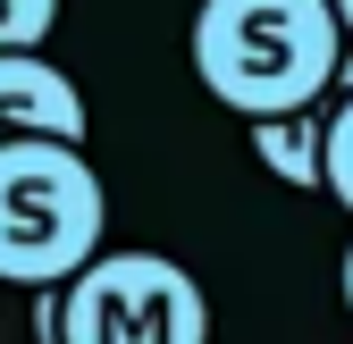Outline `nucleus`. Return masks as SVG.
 <instances>
[{
	"label": "nucleus",
	"mask_w": 353,
	"mask_h": 344,
	"mask_svg": "<svg viewBox=\"0 0 353 344\" xmlns=\"http://www.w3.org/2000/svg\"><path fill=\"white\" fill-rule=\"evenodd\" d=\"M336 277H345V311H353V244H345V269Z\"/></svg>",
	"instance_id": "9d476101"
},
{
	"label": "nucleus",
	"mask_w": 353,
	"mask_h": 344,
	"mask_svg": "<svg viewBox=\"0 0 353 344\" xmlns=\"http://www.w3.org/2000/svg\"><path fill=\"white\" fill-rule=\"evenodd\" d=\"M336 59L345 25L328 17V0H202L194 9V76L236 118L328 101Z\"/></svg>",
	"instance_id": "f257e3e1"
},
{
	"label": "nucleus",
	"mask_w": 353,
	"mask_h": 344,
	"mask_svg": "<svg viewBox=\"0 0 353 344\" xmlns=\"http://www.w3.org/2000/svg\"><path fill=\"white\" fill-rule=\"evenodd\" d=\"M59 344H210V303L168 252H93L59 286Z\"/></svg>",
	"instance_id": "7ed1b4c3"
},
{
	"label": "nucleus",
	"mask_w": 353,
	"mask_h": 344,
	"mask_svg": "<svg viewBox=\"0 0 353 344\" xmlns=\"http://www.w3.org/2000/svg\"><path fill=\"white\" fill-rule=\"evenodd\" d=\"M17 135L84 143V93L42 51H0V143H17Z\"/></svg>",
	"instance_id": "20e7f679"
},
{
	"label": "nucleus",
	"mask_w": 353,
	"mask_h": 344,
	"mask_svg": "<svg viewBox=\"0 0 353 344\" xmlns=\"http://www.w3.org/2000/svg\"><path fill=\"white\" fill-rule=\"evenodd\" d=\"M34 344H59V286H34Z\"/></svg>",
	"instance_id": "6e6552de"
},
{
	"label": "nucleus",
	"mask_w": 353,
	"mask_h": 344,
	"mask_svg": "<svg viewBox=\"0 0 353 344\" xmlns=\"http://www.w3.org/2000/svg\"><path fill=\"white\" fill-rule=\"evenodd\" d=\"M110 235V185L84 143H0V286H68Z\"/></svg>",
	"instance_id": "f03ea898"
},
{
	"label": "nucleus",
	"mask_w": 353,
	"mask_h": 344,
	"mask_svg": "<svg viewBox=\"0 0 353 344\" xmlns=\"http://www.w3.org/2000/svg\"><path fill=\"white\" fill-rule=\"evenodd\" d=\"M320 185L353 210V93H328V126H320Z\"/></svg>",
	"instance_id": "423d86ee"
},
{
	"label": "nucleus",
	"mask_w": 353,
	"mask_h": 344,
	"mask_svg": "<svg viewBox=\"0 0 353 344\" xmlns=\"http://www.w3.org/2000/svg\"><path fill=\"white\" fill-rule=\"evenodd\" d=\"M252 126V151L278 185H320V126H328V101H303V109H278V118H244Z\"/></svg>",
	"instance_id": "39448f33"
},
{
	"label": "nucleus",
	"mask_w": 353,
	"mask_h": 344,
	"mask_svg": "<svg viewBox=\"0 0 353 344\" xmlns=\"http://www.w3.org/2000/svg\"><path fill=\"white\" fill-rule=\"evenodd\" d=\"M328 17L345 25V42H353V0H328Z\"/></svg>",
	"instance_id": "1a4fd4ad"
},
{
	"label": "nucleus",
	"mask_w": 353,
	"mask_h": 344,
	"mask_svg": "<svg viewBox=\"0 0 353 344\" xmlns=\"http://www.w3.org/2000/svg\"><path fill=\"white\" fill-rule=\"evenodd\" d=\"M51 25H59V0H0V51H42Z\"/></svg>",
	"instance_id": "0eeeda50"
}]
</instances>
